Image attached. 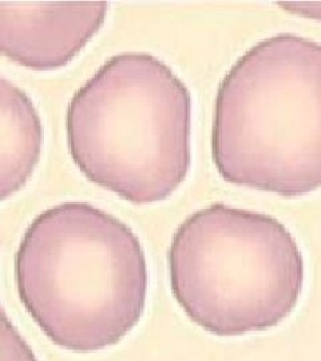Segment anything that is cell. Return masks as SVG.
<instances>
[{"label":"cell","instance_id":"obj_1","mask_svg":"<svg viewBox=\"0 0 321 361\" xmlns=\"http://www.w3.org/2000/svg\"><path fill=\"white\" fill-rule=\"evenodd\" d=\"M19 298L59 348L94 353L114 347L140 324L149 271L140 238L87 202L42 212L13 262Z\"/></svg>","mask_w":321,"mask_h":361},{"label":"cell","instance_id":"obj_2","mask_svg":"<svg viewBox=\"0 0 321 361\" xmlns=\"http://www.w3.org/2000/svg\"><path fill=\"white\" fill-rule=\"evenodd\" d=\"M219 176L296 198L321 188V43L262 39L219 83L212 133Z\"/></svg>","mask_w":321,"mask_h":361},{"label":"cell","instance_id":"obj_3","mask_svg":"<svg viewBox=\"0 0 321 361\" xmlns=\"http://www.w3.org/2000/svg\"><path fill=\"white\" fill-rule=\"evenodd\" d=\"M66 134L87 180L131 204H155L190 168L192 97L164 61L121 52L74 94Z\"/></svg>","mask_w":321,"mask_h":361},{"label":"cell","instance_id":"obj_4","mask_svg":"<svg viewBox=\"0 0 321 361\" xmlns=\"http://www.w3.org/2000/svg\"><path fill=\"white\" fill-rule=\"evenodd\" d=\"M171 293L192 323L219 337L265 332L296 310L305 264L293 234L265 213L213 204L174 233Z\"/></svg>","mask_w":321,"mask_h":361},{"label":"cell","instance_id":"obj_5","mask_svg":"<svg viewBox=\"0 0 321 361\" xmlns=\"http://www.w3.org/2000/svg\"><path fill=\"white\" fill-rule=\"evenodd\" d=\"M107 8L106 1L0 0V51L35 71L61 68L99 31Z\"/></svg>","mask_w":321,"mask_h":361},{"label":"cell","instance_id":"obj_6","mask_svg":"<svg viewBox=\"0 0 321 361\" xmlns=\"http://www.w3.org/2000/svg\"><path fill=\"white\" fill-rule=\"evenodd\" d=\"M0 197L19 192L38 165L43 126L31 98L8 79H0Z\"/></svg>","mask_w":321,"mask_h":361},{"label":"cell","instance_id":"obj_7","mask_svg":"<svg viewBox=\"0 0 321 361\" xmlns=\"http://www.w3.org/2000/svg\"><path fill=\"white\" fill-rule=\"evenodd\" d=\"M1 361H38L4 310L1 317Z\"/></svg>","mask_w":321,"mask_h":361},{"label":"cell","instance_id":"obj_8","mask_svg":"<svg viewBox=\"0 0 321 361\" xmlns=\"http://www.w3.org/2000/svg\"><path fill=\"white\" fill-rule=\"evenodd\" d=\"M277 6L288 13L321 22V1H279Z\"/></svg>","mask_w":321,"mask_h":361}]
</instances>
